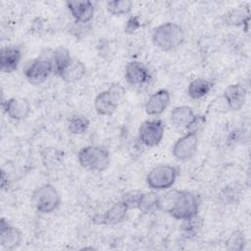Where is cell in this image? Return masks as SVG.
Listing matches in <instances>:
<instances>
[{"mask_svg":"<svg viewBox=\"0 0 251 251\" xmlns=\"http://www.w3.org/2000/svg\"><path fill=\"white\" fill-rule=\"evenodd\" d=\"M198 197L188 190L173 189L161 196V210L176 220H185L198 215Z\"/></svg>","mask_w":251,"mask_h":251,"instance_id":"obj_1","label":"cell"},{"mask_svg":"<svg viewBox=\"0 0 251 251\" xmlns=\"http://www.w3.org/2000/svg\"><path fill=\"white\" fill-rule=\"evenodd\" d=\"M183 40L184 31L176 23H164L156 26L152 32L153 44L163 51H171L177 48Z\"/></svg>","mask_w":251,"mask_h":251,"instance_id":"obj_2","label":"cell"},{"mask_svg":"<svg viewBox=\"0 0 251 251\" xmlns=\"http://www.w3.org/2000/svg\"><path fill=\"white\" fill-rule=\"evenodd\" d=\"M77 160L83 169L92 172H104L111 163L109 151L104 147L94 145L82 147L77 154Z\"/></svg>","mask_w":251,"mask_h":251,"instance_id":"obj_3","label":"cell"},{"mask_svg":"<svg viewBox=\"0 0 251 251\" xmlns=\"http://www.w3.org/2000/svg\"><path fill=\"white\" fill-rule=\"evenodd\" d=\"M126 95L125 87L120 83H112L106 90L99 92L94 99V109L98 115L111 116Z\"/></svg>","mask_w":251,"mask_h":251,"instance_id":"obj_4","label":"cell"},{"mask_svg":"<svg viewBox=\"0 0 251 251\" xmlns=\"http://www.w3.org/2000/svg\"><path fill=\"white\" fill-rule=\"evenodd\" d=\"M31 203L38 213L49 214L59 207L61 204V196L54 185L45 183L33 190Z\"/></svg>","mask_w":251,"mask_h":251,"instance_id":"obj_5","label":"cell"},{"mask_svg":"<svg viewBox=\"0 0 251 251\" xmlns=\"http://www.w3.org/2000/svg\"><path fill=\"white\" fill-rule=\"evenodd\" d=\"M178 171L171 165L154 167L146 176L147 185L153 190H166L171 188L177 177Z\"/></svg>","mask_w":251,"mask_h":251,"instance_id":"obj_6","label":"cell"},{"mask_svg":"<svg viewBox=\"0 0 251 251\" xmlns=\"http://www.w3.org/2000/svg\"><path fill=\"white\" fill-rule=\"evenodd\" d=\"M165 125L160 119H150L144 121L138 128L139 141L147 147L159 145L164 137Z\"/></svg>","mask_w":251,"mask_h":251,"instance_id":"obj_7","label":"cell"},{"mask_svg":"<svg viewBox=\"0 0 251 251\" xmlns=\"http://www.w3.org/2000/svg\"><path fill=\"white\" fill-rule=\"evenodd\" d=\"M53 73V64L51 57H38L30 62L25 70V76L26 80L34 85L43 83Z\"/></svg>","mask_w":251,"mask_h":251,"instance_id":"obj_8","label":"cell"},{"mask_svg":"<svg viewBox=\"0 0 251 251\" xmlns=\"http://www.w3.org/2000/svg\"><path fill=\"white\" fill-rule=\"evenodd\" d=\"M198 148L197 133L187 132L179 137L173 146V155L177 161H187L191 159Z\"/></svg>","mask_w":251,"mask_h":251,"instance_id":"obj_9","label":"cell"},{"mask_svg":"<svg viewBox=\"0 0 251 251\" xmlns=\"http://www.w3.org/2000/svg\"><path fill=\"white\" fill-rule=\"evenodd\" d=\"M129 209L122 201H118L113 204L108 210L103 214H97L92 218L94 224L97 225H106V226H115L125 222L127 218Z\"/></svg>","mask_w":251,"mask_h":251,"instance_id":"obj_10","label":"cell"},{"mask_svg":"<svg viewBox=\"0 0 251 251\" xmlns=\"http://www.w3.org/2000/svg\"><path fill=\"white\" fill-rule=\"evenodd\" d=\"M125 77L129 84L142 86L150 80L151 75L149 70L144 64L138 61H131L126 66Z\"/></svg>","mask_w":251,"mask_h":251,"instance_id":"obj_11","label":"cell"},{"mask_svg":"<svg viewBox=\"0 0 251 251\" xmlns=\"http://www.w3.org/2000/svg\"><path fill=\"white\" fill-rule=\"evenodd\" d=\"M22 240V231L2 218L0 223V245L5 250H13L20 246Z\"/></svg>","mask_w":251,"mask_h":251,"instance_id":"obj_12","label":"cell"},{"mask_svg":"<svg viewBox=\"0 0 251 251\" xmlns=\"http://www.w3.org/2000/svg\"><path fill=\"white\" fill-rule=\"evenodd\" d=\"M66 4L70 13L75 20V23L88 24L93 19L95 8L91 1H68Z\"/></svg>","mask_w":251,"mask_h":251,"instance_id":"obj_13","label":"cell"},{"mask_svg":"<svg viewBox=\"0 0 251 251\" xmlns=\"http://www.w3.org/2000/svg\"><path fill=\"white\" fill-rule=\"evenodd\" d=\"M247 91L246 88L240 83H233L228 85L223 93L225 102L227 108L231 111L240 110L246 101Z\"/></svg>","mask_w":251,"mask_h":251,"instance_id":"obj_14","label":"cell"},{"mask_svg":"<svg viewBox=\"0 0 251 251\" xmlns=\"http://www.w3.org/2000/svg\"><path fill=\"white\" fill-rule=\"evenodd\" d=\"M22 49L16 45L3 47L0 53V68L3 73L15 72L22 60Z\"/></svg>","mask_w":251,"mask_h":251,"instance_id":"obj_15","label":"cell"},{"mask_svg":"<svg viewBox=\"0 0 251 251\" xmlns=\"http://www.w3.org/2000/svg\"><path fill=\"white\" fill-rule=\"evenodd\" d=\"M5 113L13 120L21 121L26 119L31 111L29 102L23 97H13L3 104Z\"/></svg>","mask_w":251,"mask_h":251,"instance_id":"obj_16","label":"cell"},{"mask_svg":"<svg viewBox=\"0 0 251 251\" xmlns=\"http://www.w3.org/2000/svg\"><path fill=\"white\" fill-rule=\"evenodd\" d=\"M171 94L167 89H159L148 98L145 104V112L149 116L161 115L169 106Z\"/></svg>","mask_w":251,"mask_h":251,"instance_id":"obj_17","label":"cell"},{"mask_svg":"<svg viewBox=\"0 0 251 251\" xmlns=\"http://www.w3.org/2000/svg\"><path fill=\"white\" fill-rule=\"evenodd\" d=\"M86 74L85 65L76 58H72L67 67L59 75L66 82H75L80 80Z\"/></svg>","mask_w":251,"mask_h":251,"instance_id":"obj_18","label":"cell"},{"mask_svg":"<svg viewBox=\"0 0 251 251\" xmlns=\"http://www.w3.org/2000/svg\"><path fill=\"white\" fill-rule=\"evenodd\" d=\"M195 117L193 109L189 106H177L171 112V122L176 127L187 128Z\"/></svg>","mask_w":251,"mask_h":251,"instance_id":"obj_19","label":"cell"},{"mask_svg":"<svg viewBox=\"0 0 251 251\" xmlns=\"http://www.w3.org/2000/svg\"><path fill=\"white\" fill-rule=\"evenodd\" d=\"M137 209L143 214H151L161 210V196L153 191L142 192Z\"/></svg>","mask_w":251,"mask_h":251,"instance_id":"obj_20","label":"cell"},{"mask_svg":"<svg viewBox=\"0 0 251 251\" xmlns=\"http://www.w3.org/2000/svg\"><path fill=\"white\" fill-rule=\"evenodd\" d=\"M214 83L206 78L193 79L187 88V94L192 99H200L206 96L213 88Z\"/></svg>","mask_w":251,"mask_h":251,"instance_id":"obj_21","label":"cell"},{"mask_svg":"<svg viewBox=\"0 0 251 251\" xmlns=\"http://www.w3.org/2000/svg\"><path fill=\"white\" fill-rule=\"evenodd\" d=\"M72 58L73 57L71 56L69 50L66 47L60 46L56 48L51 54V60L53 64V73L59 76L63 72V70L70 63Z\"/></svg>","mask_w":251,"mask_h":251,"instance_id":"obj_22","label":"cell"},{"mask_svg":"<svg viewBox=\"0 0 251 251\" xmlns=\"http://www.w3.org/2000/svg\"><path fill=\"white\" fill-rule=\"evenodd\" d=\"M203 225H204L203 219L200 216L195 215L191 218L182 220V223L180 226V232L185 238L196 237L201 231Z\"/></svg>","mask_w":251,"mask_h":251,"instance_id":"obj_23","label":"cell"},{"mask_svg":"<svg viewBox=\"0 0 251 251\" xmlns=\"http://www.w3.org/2000/svg\"><path fill=\"white\" fill-rule=\"evenodd\" d=\"M249 9L236 8L227 12L224 16V22L227 25H248Z\"/></svg>","mask_w":251,"mask_h":251,"instance_id":"obj_24","label":"cell"},{"mask_svg":"<svg viewBox=\"0 0 251 251\" xmlns=\"http://www.w3.org/2000/svg\"><path fill=\"white\" fill-rule=\"evenodd\" d=\"M242 196V187L239 183H230L226 185L220 193V198L225 204H235Z\"/></svg>","mask_w":251,"mask_h":251,"instance_id":"obj_25","label":"cell"},{"mask_svg":"<svg viewBox=\"0 0 251 251\" xmlns=\"http://www.w3.org/2000/svg\"><path fill=\"white\" fill-rule=\"evenodd\" d=\"M90 126V121L83 115H76L72 117L68 123V130L71 134L78 135L84 133Z\"/></svg>","mask_w":251,"mask_h":251,"instance_id":"obj_26","label":"cell"},{"mask_svg":"<svg viewBox=\"0 0 251 251\" xmlns=\"http://www.w3.org/2000/svg\"><path fill=\"white\" fill-rule=\"evenodd\" d=\"M108 12L114 16H122L130 13L132 9V2L129 0H114L106 3Z\"/></svg>","mask_w":251,"mask_h":251,"instance_id":"obj_27","label":"cell"},{"mask_svg":"<svg viewBox=\"0 0 251 251\" xmlns=\"http://www.w3.org/2000/svg\"><path fill=\"white\" fill-rule=\"evenodd\" d=\"M226 248L231 251H241L245 248L246 238L245 234L241 230L233 231L226 240Z\"/></svg>","mask_w":251,"mask_h":251,"instance_id":"obj_28","label":"cell"},{"mask_svg":"<svg viewBox=\"0 0 251 251\" xmlns=\"http://www.w3.org/2000/svg\"><path fill=\"white\" fill-rule=\"evenodd\" d=\"M142 194L141 190H137V189H133V190H129L127 192H126L123 197H122V201L126 205V207L131 210V209H137V205L140 199V196Z\"/></svg>","mask_w":251,"mask_h":251,"instance_id":"obj_29","label":"cell"},{"mask_svg":"<svg viewBox=\"0 0 251 251\" xmlns=\"http://www.w3.org/2000/svg\"><path fill=\"white\" fill-rule=\"evenodd\" d=\"M141 27V22L138 16H131L126 23L125 32L126 33H133L138 28Z\"/></svg>","mask_w":251,"mask_h":251,"instance_id":"obj_30","label":"cell"}]
</instances>
